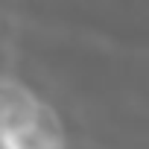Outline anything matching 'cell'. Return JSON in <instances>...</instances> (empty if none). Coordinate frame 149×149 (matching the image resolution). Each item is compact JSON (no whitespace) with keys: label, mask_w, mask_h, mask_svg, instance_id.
I'll list each match as a JSON object with an SVG mask.
<instances>
[{"label":"cell","mask_w":149,"mask_h":149,"mask_svg":"<svg viewBox=\"0 0 149 149\" xmlns=\"http://www.w3.org/2000/svg\"><path fill=\"white\" fill-rule=\"evenodd\" d=\"M41 120V105L32 100V94L15 82H3V108H0V126L3 132L24 134L35 129Z\"/></svg>","instance_id":"6da1fadb"}]
</instances>
